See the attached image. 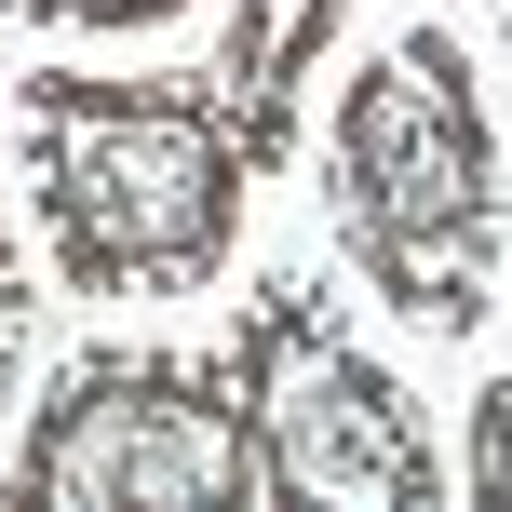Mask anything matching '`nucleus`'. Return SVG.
<instances>
[{
  "label": "nucleus",
  "instance_id": "7ed1b4c3",
  "mask_svg": "<svg viewBox=\"0 0 512 512\" xmlns=\"http://www.w3.org/2000/svg\"><path fill=\"white\" fill-rule=\"evenodd\" d=\"M27 472L68 499H230L243 432L230 405H189V378H95V405H68V432Z\"/></svg>",
  "mask_w": 512,
  "mask_h": 512
},
{
  "label": "nucleus",
  "instance_id": "f257e3e1",
  "mask_svg": "<svg viewBox=\"0 0 512 512\" xmlns=\"http://www.w3.org/2000/svg\"><path fill=\"white\" fill-rule=\"evenodd\" d=\"M54 189H68V256L81 270H189L216 243V149L189 108H122V95H41Z\"/></svg>",
  "mask_w": 512,
  "mask_h": 512
},
{
  "label": "nucleus",
  "instance_id": "20e7f679",
  "mask_svg": "<svg viewBox=\"0 0 512 512\" xmlns=\"http://www.w3.org/2000/svg\"><path fill=\"white\" fill-rule=\"evenodd\" d=\"M283 418V459H297V486H364L378 472L391 499H418V445L391 432V391L378 378H351V364H310V391L297 405H270Z\"/></svg>",
  "mask_w": 512,
  "mask_h": 512
},
{
  "label": "nucleus",
  "instance_id": "f03ea898",
  "mask_svg": "<svg viewBox=\"0 0 512 512\" xmlns=\"http://www.w3.org/2000/svg\"><path fill=\"white\" fill-rule=\"evenodd\" d=\"M351 203L378 230V256H405L418 230H459V216L486 230V122L459 108V81H445L432 41L351 108Z\"/></svg>",
  "mask_w": 512,
  "mask_h": 512
}]
</instances>
